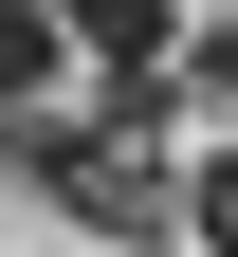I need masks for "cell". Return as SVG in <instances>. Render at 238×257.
<instances>
[{
    "mask_svg": "<svg viewBox=\"0 0 238 257\" xmlns=\"http://www.w3.org/2000/svg\"><path fill=\"white\" fill-rule=\"evenodd\" d=\"M165 92H183V110H238V19H220V37H183V55H165Z\"/></svg>",
    "mask_w": 238,
    "mask_h": 257,
    "instance_id": "cell-5",
    "label": "cell"
},
{
    "mask_svg": "<svg viewBox=\"0 0 238 257\" xmlns=\"http://www.w3.org/2000/svg\"><path fill=\"white\" fill-rule=\"evenodd\" d=\"M183 239H201V257H238V147H201V166H183Z\"/></svg>",
    "mask_w": 238,
    "mask_h": 257,
    "instance_id": "cell-4",
    "label": "cell"
},
{
    "mask_svg": "<svg viewBox=\"0 0 238 257\" xmlns=\"http://www.w3.org/2000/svg\"><path fill=\"white\" fill-rule=\"evenodd\" d=\"M165 55H183V19H165V0H74V74H92V92H147Z\"/></svg>",
    "mask_w": 238,
    "mask_h": 257,
    "instance_id": "cell-1",
    "label": "cell"
},
{
    "mask_svg": "<svg viewBox=\"0 0 238 257\" xmlns=\"http://www.w3.org/2000/svg\"><path fill=\"white\" fill-rule=\"evenodd\" d=\"M55 55H74V19H55V0H0V110H37Z\"/></svg>",
    "mask_w": 238,
    "mask_h": 257,
    "instance_id": "cell-3",
    "label": "cell"
},
{
    "mask_svg": "<svg viewBox=\"0 0 238 257\" xmlns=\"http://www.w3.org/2000/svg\"><path fill=\"white\" fill-rule=\"evenodd\" d=\"M74 166H92V110H0V184H19V202H74Z\"/></svg>",
    "mask_w": 238,
    "mask_h": 257,
    "instance_id": "cell-2",
    "label": "cell"
}]
</instances>
